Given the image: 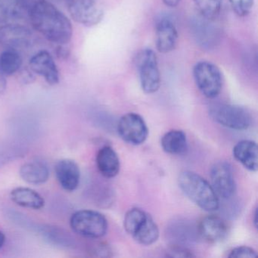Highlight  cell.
<instances>
[{
  "instance_id": "obj_1",
  "label": "cell",
  "mask_w": 258,
  "mask_h": 258,
  "mask_svg": "<svg viewBox=\"0 0 258 258\" xmlns=\"http://www.w3.org/2000/svg\"><path fill=\"white\" fill-rule=\"evenodd\" d=\"M33 28L51 43H69L73 35L69 18L48 0H37L30 10Z\"/></svg>"
},
{
  "instance_id": "obj_2",
  "label": "cell",
  "mask_w": 258,
  "mask_h": 258,
  "mask_svg": "<svg viewBox=\"0 0 258 258\" xmlns=\"http://www.w3.org/2000/svg\"><path fill=\"white\" fill-rule=\"evenodd\" d=\"M178 182L182 192L199 208L208 212L218 210V196L212 185L200 175L189 170L182 172Z\"/></svg>"
},
{
  "instance_id": "obj_3",
  "label": "cell",
  "mask_w": 258,
  "mask_h": 258,
  "mask_svg": "<svg viewBox=\"0 0 258 258\" xmlns=\"http://www.w3.org/2000/svg\"><path fill=\"white\" fill-rule=\"evenodd\" d=\"M70 225L74 232L89 238H102L108 227L105 216L92 210H81L72 214Z\"/></svg>"
},
{
  "instance_id": "obj_4",
  "label": "cell",
  "mask_w": 258,
  "mask_h": 258,
  "mask_svg": "<svg viewBox=\"0 0 258 258\" xmlns=\"http://www.w3.org/2000/svg\"><path fill=\"white\" fill-rule=\"evenodd\" d=\"M209 114L219 124L235 131H245L252 124L250 112L239 105L216 104L210 107Z\"/></svg>"
},
{
  "instance_id": "obj_5",
  "label": "cell",
  "mask_w": 258,
  "mask_h": 258,
  "mask_svg": "<svg viewBox=\"0 0 258 258\" xmlns=\"http://www.w3.org/2000/svg\"><path fill=\"white\" fill-rule=\"evenodd\" d=\"M195 82L201 93L208 99L217 97L223 87L220 69L209 61H199L193 69Z\"/></svg>"
},
{
  "instance_id": "obj_6",
  "label": "cell",
  "mask_w": 258,
  "mask_h": 258,
  "mask_svg": "<svg viewBox=\"0 0 258 258\" xmlns=\"http://www.w3.org/2000/svg\"><path fill=\"white\" fill-rule=\"evenodd\" d=\"M137 66L142 90L147 94L156 93L161 86V74L155 52L151 49L142 50L137 55Z\"/></svg>"
},
{
  "instance_id": "obj_7",
  "label": "cell",
  "mask_w": 258,
  "mask_h": 258,
  "mask_svg": "<svg viewBox=\"0 0 258 258\" xmlns=\"http://www.w3.org/2000/svg\"><path fill=\"white\" fill-rule=\"evenodd\" d=\"M71 17L86 27H93L102 22L104 11L97 0H66Z\"/></svg>"
},
{
  "instance_id": "obj_8",
  "label": "cell",
  "mask_w": 258,
  "mask_h": 258,
  "mask_svg": "<svg viewBox=\"0 0 258 258\" xmlns=\"http://www.w3.org/2000/svg\"><path fill=\"white\" fill-rule=\"evenodd\" d=\"M120 138L128 144H143L149 135V129L144 119L136 113H128L120 117L117 126Z\"/></svg>"
},
{
  "instance_id": "obj_9",
  "label": "cell",
  "mask_w": 258,
  "mask_h": 258,
  "mask_svg": "<svg viewBox=\"0 0 258 258\" xmlns=\"http://www.w3.org/2000/svg\"><path fill=\"white\" fill-rule=\"evenodd\" d=\"M211 185L218 197L229 199L236 188L232 167L226 161H218L211 167Z\"/></svg>"
},
{
  "instance_id": "obj_10",
  "label": "cell",
  "mask_w": 258,
  "mask_h": 258,
  "mask_svg": "<svg viewBox=\"0 0 258 258\" xmlns=\"http://www.w3.org/2000/svg\"><path fill=\"white\" fill-rule=\"evenodd\" d=\"M29 66L34 73L44 78L49 85H56L59 83L58 67L48 51L42 50L35 54L30 59Z\"/></svg>"
},
{
  "instance_id": "obj_11",
  "label": "cell",
  "mask_w": 258,
  "mask_h": 258,
  "mask_svg": "<svg viewBox=\"0 0 258 258\" xmlns=\"http://www.w3.org/2000/svg\"><path fill=\"white\" fill-rule=\"evenodd\" d=\"M201 236L210 243H218L226 239L229 233L227 223L221 217L208 215L200 220L198 226Z\"/></svg>"
},
{
  "instance_id": "obj_12",
  "label": "cell",
  "mask_w": 258,
  "mask_h": 258,
  "mask_svg": "<svg viewBox=\"0 0 258 258\" xmlns=\"http://www.w3.org/2000/svg\"><path fill=\"white\" fill-rule=\"evenodd\" d=\"M55 173L61 186L68 191L78 188L81 181L79 166L72 159H61L55 166Z\"/></svg>"
},
{
  "instance_id": "obj_13",
  "label": "cell",
  "mask_w": 258,
  "mask_h": 258,
  "mask_svg": "<svg viewBox=\"0 0 258 258\" xmlns=\"http://www.w3.org/2000/svg\"><path fill=\"white\" fill-rule=\"evenodd\" d=\"M178 41L176 25L171 19L162 18L156 25V46L158 52L169 53L174 50Z\"/></svg>"
},
{
  "instance_id": "obj_14",
  "label": "cell",
  "mask_w": 258,
  "mask_h": 258,
  "mask_svg": "<svg viewBox=\"0 0 258 258\" xmlns=\"http://www.w3.org/2000/svg\"><path fill=\"white\" fill-rule=\"evenodd\" d=\"M31 39V31L23 25H7L0 28V44L10 49L28 46Z\"/></svg>"
},
{
  "instance_id": "obj_15",
  "label": "cell",
  "mask_w": 258,
  "mask_h": 258,
  "mask_svg": "<svg viewBox=\"0 0 258 258\" xmlns=\"http://www.w3.org/2000/svg\"><path fill=\"white\" fill-rule=\"evenodd\" d=\"M234 158L241 163L247 170L257 171L258 147L252 140H241L238 142L232 150Z\"/></svg>"
},
{
  "instance_id": "obj_16",
  "label": "cell",
  "mask_w": 258,
  "mask_h": 258,
  "mask_svg": "<svg viewBox=\"0 0 258 258\" xmlns=\"http://www.w3.org/2000/svg\"><path fill=\"white\" fill-rule=\"evenodd\" d=\"M98 170L105 178H113L120 172V162L117 152L111 146L99 149L96 155Z\"/></svg>"
},
{
  "instance_id": "obj_17",
  "label": "cell",
  "mask_w": 258,
  "mask_h": 258,
  "mask_svg": "<svg viewBox=\"0 0 258 258\" xmlns=\"http://www.w3.org/2000/svg\"><path fill=\"white\" fill-rule=\"evenodd\" d=\"M19 174L28 183L41 185L49 179V171L44 163L38 161H30L22 166Z\"/></svg>"
},
{
  "instance_id": "obj_18",
  "label": "cell",
  "mask_w": 258,
  "mask_h": 258,
  "mask_svg": "<svg viewBox=\"0 0 258 258\" xmlns=\"http://www.w3.org/2000/svg\"><path fill=\"white\" fill-rule=\"evenodd\" d=\"M13 202L19 206L40 210L44 207L45 200L35 190L25 187L14 188L10 194Z\"/></svg>"
},
{
  "instance_id": "obj_19",
  "label": "cell",
  "mask_w": 258,
  "mask_h": 258,
  "mask_svg": "<svg viewBox=\"0 0 258 258\" xmlns=\"http://www.w3.org/2000/svg\"><path fill=\"white\" fill-rule=\"evenodd\" d=\"M161 145L166 153L172 155H182L186 152L188 147L186 135L182 131L173 130L163 136Z\"/></svg>"
},
{
  "instance_id": "obj_20",
  "label": "cell",
  "mask_w": 258,
  "mask_h": 258,
  "mask_svg": "<svg viewBox=\"0 0 258 258\" xmlns=\"http://www.w3.org/2000/svg\"><path fill=\"white\" fill-rule=\"evenodd\" d=\"M159 229L152 216L147 214L146 220L143 224L137 229V232L132 235L137 242L142 245H151L156 242L159 238Z\"/></svg>"
},
{
  "instance_id": "obj_21",
  "label": "cell",
  "mask_w": 258,
  "mask_h": 258,
  "mask_svg": "<svg viewBox=\"0 0 258 258\" xmlns=\"http://www.w3.org/2000/svg\"><path fill=\"white\" fill-rule=\"evenodd\" d=\"M22 63V56L16 49H8L0 54V71L6 77L17 73Z\"/></svg>"
},
{
  "instance_id": "obj_22",
  "label": "cell",
  "mask_w": 258,
  "mask_h": 258,
  "mask_svg": "<svg viewBox=\"0 0 258 258\" xmlns=\"http://www.w3.org/2000/svg\"><path fill=\"white\" fill-rule=\"evenodd\" d=\"M147 213L138 208L130 210L125 214L123 227L130 235H133L143 224L147 217Z\"/></svg>"
},
{
  "instance_id": "obj_23",
  "label": "cell",
  "mask_w": 258,
  "mask_h": 258,
  "mask_svg": "<svg viewBox=\"0 0 258 258\" xmlns=\"http://www.w3.org/2000/svg\"><path fill=\"white\" fill-rule=\"evenodd\" d=\"M201 16L207 20L217 19L221 10L223 0H193Z\"/></svg>"
},
{
  "instance_id": "obj_24",
  "label": "cell",
  "mask_w": 258,
  "mask_h": 258,
  "mask_svg": "<svg viewBox=\"0 0 258 258\" xmlns=\"http://www.w3.org/2000/svg\"><path fill=\"white\" fill-rule=\"evenodd\" d=\"M22 10L21 0H0V22L16 19Z\"/></svg>"
},
{
  "instance_id": "obj_25",
  "label": "cell",
  "mask_w": 258,
  "mask_h": 258,
  "mask_svg": "<svg viewBox=\"0 0 258 258\" xmlns=\"http://www.w3.org/2000/svg\"><path fill=\"white\" fill-rule=\"evenodd\" d=\"M232 10L240 17L247 16L251 11L254 0H229Z\"/></svg>"
},
{
  "instance_id": "obj_26",
  "label": "cell",
  "mask_w": 258,
  "mask_h": 258,
  "mask_svg": "<svg viewBox=\"0 0 258 258\" xmlns=\"http://www.w3.org/2000/svg\"><path fill=\"white\" fill-rule=\"evenodd\" d=\"M257 256V253L253 248L247 246L235 247L231 250L229 254L230 258H254Z\"/></svg>"
},
{
  "instance_id": "obj_27",
  "label": "cell",
  "mask_w": 258,
  "mask_h": 258,
  "mask_svg": "<svg viewBox=\"0 0 258 258\" xmlns=\"http://www.w3.org/2000/svg\"><path fill=\"white\" fill-rule=\"evenodd\" d=\"M166 256L168 257H195L191 250L185 247L173 245L167 248Z\"/></svg>"
},
{
  "instance_id": "obj_28",
  "label": "cell",
  "mask_w": 258,
  "mask_h": 258,
  "mask_svg": "<svg viewBox=\"0 0 258 258\" xmlns=\"http://www.w3.org/2000/svg\"><path fill=\"white\" fill-rule=\"evenodd\" d=\"M7 87V80L6 76L0 71V93H4Z\"/></svg>"
},
{
  "instance_id": "obj_29",
  "label": "cell",
  "mask_w": 258,
  "mask_h": 258,
  "mask_svg": "<svg viewBox=\"0 0 258 258\" xmlns=\"http://www.w3.org/2000/svg\"><path fill=\"white\" fill-rule=\"evenodd\" d=\"M57 56L61 58H67L69 56V53L68 51L66 50L64 47H62V45H59L57 48L56 51Z\"/></svg>"
},
{
  "instance_id": "obj_30",
  "label": "cell",
  "mask_w": 258,
  "mask_h": 258,
  "mask_svg": "<svg viewBox=\"0 0 258 258\" xmlns=\"http://www.w3.org/2000/svg\"><path fill=\"white\" fill-rule=\"evenodd\" d=\"M162 1L167 7L173 8V7H177L179 5L181 0H162Z\"/></svg>"
},
{
  "instance_id": "obj_31",
  "label": "cell",
  "mask_w": 258,
  "mask_h": 258,
  "mask_svg": "<svg viewBox=\"0 0 258 258\" xmlns=\"http://www.w3.org/2000/svg\"><path fill=\"white\" fill-rule=\"evenodd\" d=\"M6 235L2 231H0V248L5 244Z\"/></svg>"
},
{
  "instance_id": "obj_32",
  "label": "cell",
  "mask_w": 258,
  "mask_h": 258,
  "mask_svg": "<svg viewBox=\"0 0 258 258\" xmlns=\"http://www.w3.org/2000/svg\"><path fill=\"white\" fill-rule=\"evenodd\" d=\"M253 223L255 227H257V210H255L254 215H253Z\"/></svg>"
}]
</instances>
